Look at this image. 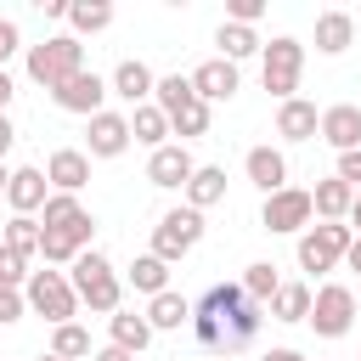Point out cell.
Masks as SVG:
<instances>
[{"mask_svg":"<svg viewBox=\"0 0 361 361\" xmlns=\"http://www.w3.org/2000/svg\"><path fill=\"white\" fill-rule=\"evenodd\" d=\"M259 361H305V355H299V350H288V344H276V350H265Z\"/></svg>","mask_w":361,"mask_h":361,"instance_id":"cell-44","label":"cell"},{"mask_svg":"<svg viewBox=\"0 0 361 361\" xmlns=\"http://www.w3.org/2000/svg\"><path fill=\"white\" fill-rule=\"evenodd\" d=\"M197 243H203V214L180 203V209H169V214L152 226V248H147V254H158L164 265H175V259H186Z\"/></svg>","mask_w":361,"mask_h":361,"instance_id":"cell-6","label":"cell"},{"mask_svg":"<svg viewBox=\"0 0 361 361\" xmlns=\"http://www.w3.org/2000/svg\"><path fill=\"white\" fill-rule=\"evenodd\" d=\"M259 322H265V305H254V299H243L237 310H231V322H226V350H243L254 333H259Z\"/></svg>","mask_w":361,"mask_h":361,"instance_id":"cell-32","label":"cell"},{"mask_svg":"<svg viewBox=\"0 0 361 361\" xmlns=\"http://www.w3.org/2000/svg\"><path fill=\"white\" fill-rule=\"evenodd\" d=\"M152 102H158V113H164V118H175L186 102H197L192 73H164V79H158V90H152Z\"/></svg>","mask_w":361,"mask_h":361,"instance_id":"cell-30","label":"cell"},{"mask_svg":"<svg viewBox=\"0 0 361 361\" xmlns=\"http://www.w3.org/2000/svg\"><path fill=\"white\" fill-rule=\"evenodd\" d=\"M310 327H316V338H344L355 327V293L344 282H322L316 305H310Z\"/></svg>","mask_w":361,"mask_h":361,"instance_id":"cell-8","label":"cell"},{"mask_svg":"<svg viewBox=\"0 0 361 361\" xmlns=\"http://www.w3.org/2000/svg\"><path fill=\"white\" fill-rule=\"evenodd\" d=\"M192 175H197V158H192V147L169 141V147L147 152V180H152L158 192H186V180H192Z\"/></svg>","mask_w":361,"mask_h":361,"instance_id":"cell-10","label":"cell"},{"mask_svg":"<svg viewBox=\"0 0 361 361\" xmlns=\"http://www.w3.org/2000/svg\"><path fill=\"white\" fill-rule=\"evenodd\" d=\"M344 265H350V271H355V276H361V237H355V243H350V254H344Z\"/></svg>","mask_w":361,"mask_h":361,"instance_id":"cell-46","label":"cell"},{"mask_svg":"<svg viewBox=\"0 0 361 361\" xmlns=\"http://www.w3.org/2000/svg\"><path fill=\"white\" fill-rule=\"evenodd\" d=\"M237 85H243V73H237V62H226V56H209V62L192 68V90H197L209 107H214V102H231Z\"/></svg>","mask_w":361,"mask_h":361,"instance_id":"cell-14","label":"cell"},{"mask_svg":"<svg viewBox=\"0 0 361 361\" xmlns=\"http://www.w3.org/2000/svg\"><path fill=\"white\" fill-rule=\"evenodd\" d=\"M107 85H113V96H118V102L135 113V107H147V102H152V90H158V73H152L141 56H124V62L107 73Z\"/></svg>","mask_w":361,"mask_h":361,"instance_id":"cell-12","label":"cell"},{"mask_svg":"<svg viewBox=\"0 0 361 361\" xmlns=\"http://www.w3.org/2000/svg\"><path fill=\"white\" fill-rule=\"evenodd\" d=\"M51 355H62V361H85V355H96V350H90V327H79V322L51 327Z\"/></svg>","mask_w":361,"mask_h":361,"instance_id":"cell-33","label":"cell"},{"mask_svg":"<svg viewBox=\"0 0 361 361\" xmlns=\"http://www.w3.org/2000/svg\"><path fill=\"white\" fill-rule=\"evenodd\" d=\"M45 180H51V192L79 197V192L90 186V152H85V147H56V152L45 158Z\"/></svg>","mask_w":361,"mask_h":361,"instance_id":"cell-13","label":"cell"},{"mask_svg":"<svg viewBox=\"0 0 361 361\" xmlns=\"http://www.w3.org/2000/svg\"><path fill=\"white\" fill-rule=\"evenodd\" d=\"M23 299H28V310L34 316H45L51 327H62V322H79V293H73V282H68V271H34L28 276V288H23Z\"/></svg>","mask_w":361,"mask_h":361,"instance_id":"cell-4","label":"cell"},{"mask_svg":"<svg viewBox=\"0 0 361 361\" xmlns=\"http://www.w3.org/2000/svg\"><path fill=\"white\" fill-rule=\"evenodd\" d=\"M248 293H243V282H214L203 299H197V310H209V316H220V322H231V310L243 305Z\"/></svg>","mask_w":361,"mask_h":361,"instance_id":"cell-36","label":"cell"},{"mask_svg":"<svg viewBox=\"0 0 361 361\" xmlns=\"http://www.w3.org/2000/svg\"><path fill=\"white\" fill-rule=\"evenodd\" d=\"M350 243H355V231L344 220H316L310 231H299V271H310V276L316 271H338Z\"/></svg>","mask_w":361,"mask_h":361,"instance_id":"cell-5","label":"cell"},{"mask_svg":"<svg viewBox=\"0 0 361 361\" xmlns=\"http://www.w3.org/2000/svg\"><path fill=\"white\" fill-rule=\"evenodd\" d=\"M130 135H135V147H147V152L169 147V118L158 113V102H147V107L130 113Z\"/></svg>","mask_w":361,"mask_h":361,"instance_id":"cell-26","label":"cell"},{"mask_svg":"<svg viewBox=\"0 0 361 361\" xmlns=\"http://www.w3.org/2000/svg\"><path fill=\"white\" fill-rule=\"evenodd\" d=\"M28 276H34V271H28V259H23L17 248H6V243H0V288H28Z\"/></svg>","mask_w":361,"mask_h":361,"instance_id":"cell-37","label":"cell"},{"mask_svg":"<svg viewBox=\"0 0 361 361\" xmlns=\"http://www.w3.org/2000/svg\"><path fill=\"white\" fill-rule=\"evenodd\" d=\"M214 45H220L226 62H248V56L265 51V39H259L254 28H243V23H220V28H214Z\"/></svg>","mask_w":361,"mask_h":361,"instance_id":"cell-25","label":"cell"},{"mask_svg":"<svg viewBox=\"0 0 361 361\" xmlns=\"http://www.w3.org/2000/svg\"><path fill=\"white\" fill-rule=\"evenodd\" d=\"M276 288H282V276H276V265H271V259H254V265L243 271V293H248L254 305H271V299H276Z\"/></svg>","mask_w":361,"mask_h":361,"instance_id":"cell-34","label":"cell"},{"mask_svg":"<svg viewBox=\"0 0 361 361\" xmlns=\"http://www.w3.org/2000/svg\"><path fill=\"white\" fill-rule=\"evenodd\" d=\"M220 197H226V169H220V164H197V175L186 180V209L203 214V209H214Z\"/></svg>","mask_w":361,"mask_h":361,"instance_id":"cell-24","label":"cell"},{"mask_svg":"<svg viewBox=\"0 0 361 361\" xmlns=\"http://www.w3.org/2000/svg\"><path fill=\"white\" fill-rule=\"evenodd\" d=\"M17 51H28V45H23V34H17V23H11V17H0V68H6V62H11Z\"/></svg>","mask_w":361,"mask_h":361,"instance_id":"cell-40","label":"cell"},{"mask_svg":"<svg viewBox=\"0 0 361 361\" xmlns=\"http://www.w3.org/2000/svg\"><path fill=\"white\" fill-rule=\"evenodd\" d=\"M6 203H11V214H39V209L51 203V180H45V169H34V164H23V169H11V186H6Z\"/></svg>","mask_w":361,"mask_h":361,"instance_id":"cell-16","label":"cell"},{"mask_svg":"<svg viewBox=\"0 0 361 361\" xmlns=\"http://www.w3.org/2000/svg\"><path fill=\"white\" fill-rule=\"evenodd\" d=\"M355 45V17L350 11H316V51L322 56H338Z\"/></svg>","mask_w":361,"mask_h":361,"instance_id":"cell-21","label":"cell"},{"mask_svg":"<svg viewBox=\"0 0 361 361\" xmlns=\"http://www.w3.org/2000/svg\"><path fill=\"white\" fill-rule=\"evenodd\" d=\"M107 23H113V6H107V0H68V28H73V39L102 34Z\"/></svg>","mask_w":361,"mask_h":361,"instance_id":"cell-29","label":"cell"},{"mask_svg":"<svg viewBox=\"0 0 361 361\" xmlns=\"http://www.w3.org/2000/svg\"><path fill=\"white\" fill-rule=\"evenodd\" d=\"M23 68H28L34 85L56 90V85H68V79L85 68V45H79L73 34H51V39H39V45L23 51Z\"/></svg>","mask_w":361,"mask_h":361,"instance_id":"cell-2","label":"cell"},{"mask_svg":"<svg viewBox=\"0 0 361 361\" xmlns=\"http://www.w3.org/2000/svg\"><path fill=\"white\" fill-rule=\"evenodd\" d=\"M316 220V203H310V186H282L259 203V226L271 237H288V231H310Z\"/></svg>","mask_w":361,"mask_h":361,"instance_id":"cell-7","label":"cell"},{"mask_svg":"<svg viewBox=\"0 0 361 361\" xmlns=\"http://www.w3.org/2000/svg\"><path fill=\"white\" fill-rule=\"evenodd\" d=\"M11 141H17V124L0 113V164H6V152H11Z\"/></svg>","mask_w":361,"mask_h":361,"instance_id":"cell-42","label":"cell"},{"mask_svg":"<svg viewBox=\"0 0 361 361\" xmlns=\"http://www.w3.org/2000/svg\"><path fill=\"white\" fill-rule=\"evenodd\" d=\"M6 186H11V169H6V164H0V197H6Z\"/></svg>","mask_w":361,"mask_h":361,"instance_id":"cell-48","label":"cell"},{"mask_svg":"<svg viewBox=\"0 0 361 361\" xmlns=\"http://www.w3.org/2000/svg\"><path fill=\"white\" fill-rule=\"evenodd\" d=\"M299 79H305V45L293 34H276L265 51H259V85L276 96V102H293L299 96Z\"/></svg>","mask_w":361,"mask_h":361,"instance_id":"cell-3","label":"cell"},{"mask_svg":"<svg viewBox=\"0 0 361 361\" xmlns=\"http://www.w3.org/2000/svg\"><path fill=\"white\" fill-rule=\"evenodd\" d=\"M107 344L141 355V350L152 344V322H147V310H113V316H107Z\"/></svg>","mask_w":361,"mask_h":361,"instance_id":"cell-19","label":"cell"},{"mask_svg":"<svg viewBox=\"0 0 361 361\" xmlns=\"http://www.w3.org/2000/svg\"><path fill=\"white\" fill-rule=\"evenodd\" d=\"M209 118H214V107H209V102L197 96V102H186V107H180V113L169 118V135H175V141L186 147V141H197V135H209Z\"/></svg>","mask_w":361,"mask_h":361,"instance_id":"cell-31","label":"cell"},{"mask_svg":"<svg viewBox=\"0 0 361 361\" xmlns=\"http://www.w3.org/2000/svg\"><path fill=\"white\" fill-rule=\"evenodd\" d=\"M350 231L361 237V192H355V209H350Z\"/></svg>","mask_w":361,"mask_h":361,"instance_id":"cell-47","label":"cell"},{"mask_svg":"<svg viewBox=\"0 0 361 361\" xmlns=\"http://www.w3.org/2000/svg\"><path fill=\"white\" fill-rule=\"evenodd\" d=\"M107 96H113V85H107L96 68H79L68 85H56V90H51V102H56L62 113H79V118H96V113H107Z\"/></svg>","mask_w":361,"mask_h":361,"instance_id":"cell-9","label":"cell"},{"mask_svg":"<svg viewBox=\"0 0 361 361\" xmlns=\"http://www.w3.org/2000/svg\"><path fill=\"white\" fill-rule=\"evenodd\" d=\"M124 282H130L135 293H147V299H158V293L169 288V265H164L158 254H135V259H130V271H124Z\"/></svg>","mask_w":361,"mask_h":361,"instance_id":"cell-28","label":"cell"},{"mask_svg":"<svg viewBox=\"0 0 361 361\" xmlns=\"http://www.w3.org/2000/svg\"><path fill=\"white\" fill-rule=\"evenodd\" d=\"M39 361H62V355H51V350H45V355H39Z\"/></svg>","mask_w":361,"mask_h":361,"instance_id":"cell-49","label":"cell"},{"mask_svg":"<svg viewBox=\"0 0 361 361\" xmlns=\"http://www.w3.org/2000/svg\"><path fill=\"white\" fill-rule=\"evenodd\" d=\"M90 361H135V355H130V350H118V344H102Z\"/></svg>","mask_w":361,"mask_h":361,"instance_id":"cell-43","label":"cell"},{"mask_svg":"<svg viewBox=\"0 0 361 361\" xmlns=\"http://www.w3.org/2000/svg\"><path fill=\"white\" fill-rule=\"evenodd\" d=\"M276 135L282 141H316L322 135V107L293 96V102H276Z\"/></svg>","mask_w":361,"mask_h":361,"instance_id":"cell-18","label":"cell"},{"mask_svg":"<svg viewBox=\"0 0 361 361\" xmlns=\"http://www.w3.org/2000/svg\"><path fill=\"white\" fill-rule=\"evenodd\" d=\"M23 316H28L23 288H0V327H11V322H23Z\"/></svg>","mask_w":361,"mask_h":361,"instance_id":"cell-38","label":"cell"},{"mask_svg":"<svg viewBox=\"0 0 361 361\" xmlns=\"http://www.w3.org/2000/svg\"><path fill=\"white\" fill-rule=\"evenodd\" d=\"M333 175H338L344 186L361 192V147H355V152H338V169H333Z\"/></svg>","mask_w":361,"mask_h":361,"instance_id":"cell-41","label":"cell"},{"mask_svg":"<svg viewBox=\"0 0 361 361\" xmlns=\"http://www.w3.org/2000/svg\"><path fill=\"white\" fill-rule=\"evenodd\" d=\"M0 243H6V248H17L23 259H34V254H39V243H45L39 214H11V220L0 226Z\"/></svg>","mask_w":361,"mask_h":361,"instance_id":"cell-27","label":"cell"},{"mask_svg":"<svg viewBox=\"0 0 361 361\" xmlns=\"http://www.w3.org/2000/svg\"><path fill=\"white\" fill-rule=\"evenodd\" d=\"M11 96H17V85H11V73H6V68H0V113H6V107H11Z\"/></svg>","mask_w":361,"mask_h":361,"instance_id":"cell-45","label":"cell"},{"mask_svg":"<svg viewBox=\"0 0 361 361\" xmlns=\"http://www.w3.org/2000/svg\"><path fill=\"white\" fill-rule=\"evenodd\" d=\"M310 305H316V288L310 282H282L276 299L265 305V316L271 322H310Z\"/></svg>","mask_w":361,"mask_h":361,"instance_id":"cell-23","label":"cell"},{"mask_svg":"<svg viewBox=\"0 0 361 361\" xmlns=\"http://www.w3.org/2000/svg\"><path fill=\"white\" fill-rule=\"evenodd\" d=\"M265 17V0H231L226 6V23H243V28H254Z\"/></svg>","mask_w":361,"mask_h":361,"instance_id":"cell-39","label":"cell"},{"mask_svg":"<svg viewBox=\"0 0 361 361\" xmlns=\"http://www.w3.org/2000/svg\"><path fill=\"white\" fill-rule=\"evenodd\" d=\"M68 282H73V293H79V305H85L90 316L124 310V276L113 271V259H107L102 248H85V254L68 265Z\"/></svg>","mask_w":361,"mask_h":361,"instance_id":"cell-1","label":"cell"},{"mask_svg":"<svg viewBox=\"0 0 361 361\" xmlns=\"http://www.w3.org/2000/svg\"><path fill=\"white\" fill-rule=\"evenodd\" d=\"M243 175L271 197V192H282V186H288V152H282V147H271V141H265V147H248V152H243Z\"/></svg>","mask_w":361,"mask_h":361,"instance_id":"cell-15","label":"cell"},{"mask_svg":"<svg viewBox=\"0 0 361 361\" xmlns=\"http://www.w3.org/2000/svg\"><path fill=\"white\" fill-rule=\"evenodd\" d=\"M130 113H96V118H85V152L90 158H118V152H130Z\"/></svg>","mask_w":361,"mask_h":361,"instance_id":"cell-11","label":"cell"},{"mask_svg":"<svg viewBox=\"0 0 361 361\" xmlns=\"http://www.w3.org/2000/svg\"><path fill=\"white\" fill-rule=\"evenodd\" d=\"M322 141H327L333 152H355V147H361V107H355V102L322 107Z\"/></svg>","mask_w":361,"mask_h":361,"instance_id":"cell-17","label":"cell"},{"mask_svg":"<svg viewBox=\"0 0 361 361\" xmlns=\"http://www.w3.org/2000/svg\"><path fill=\"white\" fill-rule=\"evenodd\" d=\"M79 214H85V203H79V197H68V192H51V203L39 209V226H45V231H68Z\"/></svg>","mask_w":361,"mask_h":361,"instance_id":"cell-35","label":"cell"},{"mask_svg":"<svg viewBox=\"0 0 361 361\" xmlns=\"http://www.w3.org/2000/svg\"><path fill=\"white\" fill-rule=\"evenodd\" d=\"M310 203H316V220H350V209H355V186H344L338 175H327V180L310 186Z\"/></svg>","mask_w":361,"mask_h":361,"instance_id":"cell-22","label":"cell"},{"mask_svg":"<svg viewBox=\"0 0 361 361\" xmlns=\"http://www.w3.org/2000/svg\"><path fill=\"white\" fill-rule=\"evenodd\" d=\"M147 322H152V333H180V327H192V299L164 288L158 299H147Z\"/></svg>","mask_w":361,"mask_h":361,"instance_id":"cell-20","label":"cell"}]
</instances>
